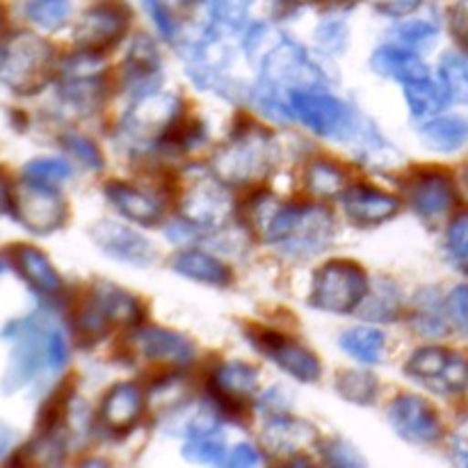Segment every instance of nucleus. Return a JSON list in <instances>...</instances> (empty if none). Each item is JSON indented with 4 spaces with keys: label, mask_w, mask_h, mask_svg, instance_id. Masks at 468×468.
Returning <instances> with one entry per match:
<instances>
[{
    "label": "nucleus",
    "mask_w": 468,
    "mask_h": 468,
    "mask_svg": "<svg viewBox=\"0 0 468 468\" xmlns=\"http://www.w3.org/2000/svg\"><path fill=\"white\" fill-rule=\"evenodd\" d=\"M370 62H373L375 71L393 78L402 85H410V82L423 80L430 76L428 67L419 58V53L405 48V46H382V48L375 50Z\"/></svg>",
    "instance_id": "nucleus-27"
},
{
    "label": "nucleus",
    "mask_w": 468,
    "mask_h": 468,
    "mask_svg": "<svg viewBox=\"0 0 468 468\" xmlns=\"http://www.w3.org/2000/svg\"><path fill=\"white\" fill-rule=\"evenodd\" d=\"M263 443L270 455L279 460H288L291 464H309L304 452L318 443V432L306 420L291 419V416H274L263 430Z\"/></svg>",
    "instance_id": "nucleus-16"
},
{
    "label": "nucleus",
    "mask_w": 468,
    "mask_h": 468,
    "mask_svg": "<svg viewBox=\"0 0 468 468\" xmlns=\"http://www.w3.org/2000/svg\"><path fill=\"white\" fill-rule=\"evenodd\" d=\"M256 347L263 352L268 359H272L279 368L286 370L291 378L300 379V382H315L320 378V361L311 350L304 346L295 343L292 338L279 336V334L265 332L251 338Z\"/></svg>",
    "instance_id": "nucleus-18"
},
{
    "label": "nucleus",
    "mask_w": 468,
    "mask_h": 468,
    "mask_svg": "<svg viewBox=\"0 0 468 468\" xmlns=\"http://www.w3.org/2000/svg\"><path fill=\"white\" fill-rule=\"evenodd\" d=\"M23 174H26L27 181L44 183V186H58V183L67 181L69 174H71V167L59 158H37L26 165Z\"/></svg>",
    "instance_id": "nucleus-40"
},
{
    "label": "nucleus",
    "mask_w": 468,
    "mask_h": 468,
    "mask_svg": "<svg viewBox=\"0 0 468 468\" xmlns=\"http://www.w3.org/2000/svg\"><path fill=\"white\" fill-rule=\"evenodd\" d=\"M9 443H12V430H9L7 425L0 423V457L5 455V451H7Z\"/></svg>",
    "instance_id": "nucleus-53"
},
{
    "label": "nucleus",
    "mask_w": 468,
    "mask_h": 468,
    "mask_svg": "<svg viewBox=\"0 0 468 468\" xmlns=\"http://www.w3.org/2000/svg\"><path fill=\"white\" fill-rule=\"evenodd\" d=\"M12 263L23 279L30 283L41 295H58L62 291V279L58 270L53 268L48 259L39 250L30 245H14L12 247Z\"/></svg>",
    "instance_id": "nucleus-25"
},
{
    "label": "nucleus",
    "mask_w": 468,
    "mask_h": 468,
    "mask_svg": "<svg viewBox=\"0 0 468 468\" xmlns=\"http://www.w3.org/2000/svg\"><path fill=\"white\" fill-rule=\"evenodd\" d=\"M407 375L439 396H457L468 387V361L446 347H420L407 361Z\"/></svg>",
    "instance_id": "nucleus-10"
},
{
    "label": "nucleus",
    "mask_w": 468,
    "mask_h": 468,
    "mask_svg": "<svg viewBox=\"0 0 468 468\" xmlns=\"http://www.w3.org/2000/svg\"><path fill=\"white\" fill-rule=\"evenodd\" d=\"M341 347L361 364H379L387 355V336L375 327H352L341 336Z\"/></svg>",
    "instance_id": "nucleus-31"
},
{
    "label": "nucleus",
    "mask_w": 468,
    "mask_h": 468,
    "mask_svg": "<svg viewBox=\"0 0 468 468\" xmlns=\"http://www.w3.org/2000/svg\"><path fill=\"white\" fill-rule=\"evenodd\" d=\"M462 186H464V192H466V197H468V167L464 169V174H462Z\"/></svg>",
    "instance_id": "nucleus-56"
},
{
    "label": "nucleus",
    "mask_w": 468,
    "mask_h": 468,
    "mask_svg": "<svg viewBox=\"0 0 468 468\" xmlns=\"http://www.w3.org/2000/svg\"><path fill=\"white\" fill-rule=\"evenodd\" d=\"M64 457L62 443L53 437V434H46V437L37 439L35 443L26 448L23 452V460L30 462V464H44V466H53L59 464Z\"/></svg>",
    "instance_id": "nucleus-43"
},
{
    "label": "nucleus",
    "mask_w": 468,
    "mask_h": 468,
    "mask_svg": "<svg viewBox=\"0 0 468 468\" xmlns=\"http://www.w3.org/2000/svg\"><path fill=\"white\" fill-rule=\"evenodd\" d=\"M174 270L192 282L208 283V286H227L231 282V270L218 261L215 256L206 254L199 250L178 251L172 261Z\"/></svg>",
    "instance_id": "nucleus-29"
},
{
    "label": "nucleus",
    "mask_w": 468,
    "mask_h": 468,
    "mask_svg": "<svg viewBox=\"0 0 468 468\" xmlns=\"http://www.w3.org/2000/svg\"><path fill=\"white\" fill-rule=\"evenodd\" d=\"M323 455L324 462L332 466H364V460H361L359 452L352 446H347L346 441H341V439L329 441L327 446H324Z\"/></svg>",
    "instance_id": "nucleus-46"
},
{
    "label": "nucleus",
    "mask_w": 468,
    "mask_h": 468,
    "mask_svg": "<svg viewBox=\"0 0 468 468\" xmlns=\"http://www.w3.org/2000/svg\"><path fill=\"white\" fill-rule=\"evenodd\" d=\"M388 420L405 441L428 446L441 437L437 411L419 396H398L388 407Z\"/></svg>",
    "instance_id": "nucleus-14"
},
{
    "label": "nucleus",
    "mask_w": 468,
    "mask_h": 468,
    "mask_svg": "<svg viewBox=\"0 0 468 468\" xmlns=\"http://www.w3.org/2000/svg\"><path fill=\"white\" fill-rule=\"evenodd\" d=\"M62 142H64V149H67L71 155H76L80 163H85L87 167L91 169H101L103 158H101V151L96 149L94 142H90L82 135H67Z\"/></svg>",
    "instance_id": "nucleus-44"
},
{
    "label": "nucleus",
    "mask_w": 468,
    "mask_h": 468,
    "mask_svg": "<svg viewBox=\"0 0 468 468\" xmlns=\"http://www.w3.org/2000/svg\"><path fill=\"white\" fill-rule=\"evenodd\" d=\"M407 197L416 215L439 219L455 206V186L443 172H420L407 183Z\"/></svg>",
    "instance_id": "nucleus-19"
},
{
    "label": "nucleus",
    "mask_w": 468,
    "mask_h": 468,
    "mask_svg": "<svg viewBox=\"0 0 468 468\" xmlns=\"http://www.w3.org/2000/svg\"><path fill=\"white\" fill-rule=\"evenodd\" d=\"M123 64H126L128 76L135 78V80H144V78L154 76V73L158 71V64H160L158 50H155L154 41H151L146 35L135 37L126 59H123Z\"/></svg>",
    "instance_id": "nucleus-37"
},
{
    "label": "nucleus",
    "mask_w": 468,
    "mask_h": 468,
    "mask_svg": "<svg viewBox=\"0 0 468 468\" xmlns=\"http://www.w3.org/2000/svg\"><path fill=\"white\" fill-rule=\"evenodd\" d=\"M178 210L192 231H218L231 219L233 199L222 178L197 172L183 181Z\"/></svg>",
    "instance_id": "nucleus-6"
},
{
    "label": "nucleus",
    "mask_w": 468,
    "mask_h": 468,
    "mask_svg": "<svg viewBox=\"0 0 468 468\" xmlns=\"http://www.w3.org/2000/svg\"><path fill=\"white\" fill-rule=\"evenodd\" d=\"M0 272H3V265H0Z\"/></svg>",
    "instance_id": "nucleus-57"
},
{
    "label": "nucleus",
    "mask_w": 468,
    "mask_h": 468,
    "mask_svg": "<svg viewBox=\"0 0 468 468\" xmlns=\"http://www.w3.org/2000/svg\"><path fill=\"white\" fill-rule=\"evenodd\" d=\"M0 23H3V16H0Z\"/></svg>",
    "instance_id": "nucleus-58"
},
{
    "label": "nucleus",
    "mask_w": 468,
    "mask_h": 468,
    "mask_svg": "<svg viewBox=\"0 0 468 468\" xmlns=\"http://www.w3.org/2000/svg\"><path fill=\"white\" fill-rule=\"evenodd\" d=\"M378 12L387 16H407L423 5V0H370Z\"/></svg>",
    "instance_id": "nucleus-49"
},
{
    "label": "nucleus",
    "mask_w": 468,
    "mask_h": 468,
    "mask_svg": "<svg viewBox=\"0 0 468 468\" xmlns=\"http://www.w3.org/2000/svg\"><path fill=\"white\" fill-rule=\"evenodd\" d=\"M407 103H410L414 117H430V114L441 112L443 108L451 101V94H448L443 80H432V78H423V80H416L405 85Z\"/></svg>",
    "instance_id": "nucleus-30"
},
{
    "label": "nucleus",
    "mask_w": 468,
    "mask_h": 468,
    "mask_svg": "<svg viewBox=\"0 0 468 468\" xmlns=\"http://www.w3.org/2000/svg\"><path fill=\"white\" fill-rule=\"evenodd\" d=\"M451 27L455 39L468 50V0L457 3V7L451 14Z\"/></svg>",
    "instance_id": "nucleus-50"
},
{
    "label": "nucleus",
    "mask_w": 468,
    "mask_h": 468,
    "mask_svg": "<svg viewBox=\"0 0 468 468\" xmlns=\"http://www.w3.org/2000/svg\"><path fill=\"white\" fill-rule=\"evenodd\" d=\"M402 309V292L391 282H378L361 302V315L375 323H393Z\"/></svg>",
    "instance_id": "nucleus-33"
},
{
    "label": "nucleus",
    "mask_w": 468,
    "mask_h": 468,
    "mask_svg": "<svg viewBox=\"0 0 468 468\" xmlns=\"http://www.w3.org/2000/svg\"><path fill=\"white\" fill-rule=\"evenodd\" d=\"M229 466H259L261 455L254 446H247V443H240L236 451L231 452V457L227 460Z\"/></svg>",
    "instance_id": "nucleus-52"
},
{
    "label": "nucleus",
    "mask_w": 468,
    "mask_h": 468,
    "mask_svg": "<svg viewBox=\"0 0 468 468\" xmlns=\"http://www.w3.org/2000/svg\"><path fill=\"white\" fill-rule=\"evenodd\" d=\"M396 37L402 41V44H410V46L428 44V41H432L434 37H437V26H432L430 21L402 23V26L396 30Z\"/></svg>",
    "instance_id": "nucleus-45"
},
{
    "label": "nucleus",
    "mask_w": 468,
    "mask_h": 468,
    "mask_svg": "<svg viewBox=\"0 0 468 468\" xmlns=\"http://www.w3.org/2000/svg\"><path fill=\"white\" fill-rule=\"evenodd\" d=\"M414 329L423 336H443L446 334V311H443L439 292L423 291L416 297L414 315H411Z\"/></svg>",
    "instance_id": "nucleus-34"
},
{
    "label": "nucleus",
    "mask_w": 468,
    "mask_h": 468,
    "mask_svg": "<svg viewBox=\"0 0 468 468\" xmlns=\"http://www.w3.org/2000/svg\"><path fill=\"white\" fill-rule=\"evenodd\" d=\"M452 457L460 464L468 466V419L457 425L455 434H452Z\"/></svg>",
    "instance_id": "nucleus-51"
},
{
    "label": "nucleus",
    "mask_w": 468,
    "mask_h": 468,
    "mask_svg": "<svg viewBox=\"0 0 468 468\" xmlns=\"http://www.w3.org/2000/svg\"><path fill=\"white\" fill-rule=\"evenodd\" d=\"M181 99L169 91L146 94L123 114L122 135L133 144H149L167 135L181 119Z\"/></svg>",
    "instance_id": "nucleus-9"
},
{
    "label": "nucleus",
    "mask_w": 468,
    "mask_h": 468,
    "mask_svg": "<svg viewBox=\"0 0 468 468\" xmlns=\"http://www.w3.org/2000/svg\"><path fill=\"white\" fill-rule=\"evenodd\" d=\"M208 9L215 27L224 26L238 30L247 18L250 0H208Z\"/></svg>",
    "instance_id": "nucleus-42"
},
{
    "label": "nucleus",
    "mask_w": 468,
    "mask_h": 468,
    "mask_svg": "<svg viewBox=\"0 0 468 468\" xmlns=\"http://www.w3.org/2000/svg\"><path fill=\"white\" fill-rule=\"evenodd\" d=\"M306 187L315 197H338L346 192V172L332 160H314L306 167Z\"/></svg>",
    "instance_id": "nucleus-35"
},
{
    "label": "nucleus",
    "mask_w": 468,
    "mask_h": 468,
    "mask_svg": "<svg viewBox=\"0 0 468 468\" xmlns=\"http://www.w3.org/2000/svg\"><path fill=\"white\" fill-rule=\"evenodd\" d=\"M291 110L292 117L302 119L320 137L346 140L356 131V117L350 105L324 91V87L295 91L291 96Z\"/></svg>",
    "instance_id": "nucleus-8"
},
{
    "label": "nucleus",
    "mask_w": 468,
    "mask_h": 468,
    "mask_svg": "<svg viewBox=\"0 0 468 468\" xmlns=\"http://www.w3.org/2000/svg\"><path fill=\"white\" fill-rule=\"evenodd\" d=\"M142 309L133 295L112 283H101L87 295L76 315V332L85 346L99 343L119 324H135Z\"/></svg>",
    "instance_id": "nucleus-5"
},
{
    "label": "nucleus",
    "mask_w": 468,
    "mask_h": 468,
    "mask_svg": "<svg viewBox=\"0 0 468 468\" xmlns=\"http://www.w3.org/2000/svg\"><path fill=\"white\" fill-rule=\"evenodd\" d=\"M224 437L219 434L218 420L210 414L195 419V423L187 430V443L183 448V455L192 462L201 464H219L224 462Z\"/></svg>",
    "instance_id": "nucleus-28"
},
{
    "label": "nucleus",
    "mask_w": 468,
    "mask_h": 468,
    "mask_svg": "<svg viewBox=\"0 0 468 468\" xmlns=\"http://www.w3.org/2000/svg\"><path fill=\"white\" fill-rule=\"evenodd\" d=\"M12 210L27 231L39 236L58 231L67 219V201L62 199V195L53 186L27 181V178L14 187Z\"/></svg>",
    "instance_id": "nucleus-11"
},
{
    "label": "nucleus",
    "mask_w": 468,
    "mask_h": 468,
    "mask_svg": "<svg viewBox=\"0 0 468 468\" xmlns=\"http://www.w3.org/2000/svg\"><path fill=\"white\" fill-rule=\"evenodd\" d=\"M446 251L451 263L468 274V215H460L446 233Z\"/></svg>",
    "instance_id": "nucleus-41"
},
{
    "label": "nucleus",
    "mask_w": 468,
    "mask_h": 468,
    "mask_svg": "<svg viewBox=\"0 0 468 468\" xmlns=\"http://www.w3.org/2000/svg\"><path fill=\"white\" fill-rule=\"evenodd\" d=\"M105 197L110 199V204L119 210L122 215H126L128 219L137 224H144V227H154L163 219V208H160L158 201L154 199L146 192L137 190V187L126 186V183H108L105 186Z\"/></svg>",
    "instance_id": "nucleus-26"
},
{
    "label": "nucleus",
    "mask_w": 468,
    "mask_h": 468,
    "mask_svg": "<svg viewBox=\"0 0 468 468\" xmlns=\"http://www.w3.org/2000/svg\"><path fill=\"white\" fill-rule=\"evenodd\" d=\"M378 378L373 373H364V370H346L336 379V391L355 405H373L378 398Z\"/></svg>",
    "instance_id": "nucleus-36"
},
{
    "label": "nucleus",
    "mask_w": 468,
    "mask_h": 468,
    "mask_svg": "<svg viewBox=\"0 0 468 468\" xmlns=\"http://www.w3.org/2000/svg\"><path fill=\"white\" fill-rule=\"evenodd\" d=\"M46 356H48V366L53 370H59L69 359V347H67V338L59 329L50 327L48 334H46Z\"/></svg>",
    "instance_id": "nucleus-48"
},
{
    "label": "nucleus",
    "mask_w": 468,
    "mask_h": 468,
    "mask_svg": "<svg viewBox=\"0 0 468 468\" xmlns=\"http://www.w3.org/2000/svg\"><path fill=\"white\" fill-rule=\"evenodd\" d=\"M441 80L446 85L451 101L466 103L468 101V58L448 53L441 59Z\"/></svg>",
    "instance_id": "nucleus-39"
},
{
    "label": "nucleus",
    "mask_w": 468,
    "mask_h": 468,
    "mask_svg": "<svg viewBox=\"0 0 468 468\" xmlns=\"http://www.w3.org/2000/svg\"><path fill=\"white\" fill-rule=\"evenodd\" d=\"M446 311L451 315L452 323L457 324V329L468 334V283L464 286H457L455 291L448 295Z\"/></svg>",
    "instance_id": "nucleus-47"
},
{
    "label": "nucleus",
    "mask_w": 468,
    "mask_h": 468,
    "mask_svg": "<svg viewBox=\"0 0 468 468\" xmlns=\"http://www.w3.org/2000/svg\"><path fill=\"white\" fill-rule=\"evenodd\" d=\"M144 5L169 41H176L190 23L199 21V12H210L208 0H144Z\"/></svg>",
    "instance_id": "nucleus-24"
},
{
    "label": "nucleus",
    "mask_w": 468,
    "mask_h": 468,
    "mask_svg": "<svg viewBox=\"0 0 468 468\" xmlns=\"http://www.w3.org/2000/svg\"><path fill=\"white\" fill-rule=\"evenodd\" d=\"M259 391V375L251 366L229 361L219 366L210 378V393L229 411H240L254 400Z\"/></svg>",
    "instance_id": "nucleus-20"
},
{
    "label": "nucleus",
    "mask_w": 468,
    "mask_h": 468,
    "mask_svg": "<svg viewBox=\"0 0 468 468\" xmlns=\"http://www.w3.org/2000/svg\"><path fill=\"white\" fill-rule=\"evenodd\" d=\"M272 137L261 128L250 126L238 131L213 158V174L229 186H251L272 172L274 167Z\"/></svg>",
    "instance_id": "nucleus-4"
},
{
    "label": "nucleus",
    "mask_w": 468,
    "mask_h": 468,
    "mask_svg": "<svg viewBox=\"0 0 468 468\" xmlns=\"http://www.w3.org/2000/svg\"><path fill=\"white\" fill-rule=\"evenodd\" d=\"M343 210L359 227H378L396 218L400 201L382 190L359 186L343 192Z\"/></svg>",
    "instance_id": "nucleus-22"
},
{
    "label": "nucleus",
    "mask_w": 468,
    "mask_h": 468,
    "mask_svg": "<svg viewBox=\"0 0 468 468\" xmlns=\"http://www.w3.org/2000/svg\"><path fill=\"white\" fill-rule=\"evenodd\" d=\"M311 5H318V7H347L352 5L355 0H306Z\"/></svg>",
    "instance_id": "nucleus-54"
},
{
    "label": "nucleus",
    "mask_w": 468,
    "mask_h": 468,
    "mask_svg": "<svg viewBox=\"0 0 468 468\" xmlns=\"http://www.w3.org/2000/svg\"><path fill=\"white\" fill-rule=\"evenodd\" d=\"M7 208H12V192H7L5 183L0 181V213H5Z\"/></svg>",
    "instance_id": "nucleus-55"
},
{
    "label": "nucleus",
    "mask_w": 468,
    "mask_h": 468,
    "mask_svg": "<svg viewBox=\"0 0 468 468\" xmlns=\"http://www.w3.org/2000/svg\"><path fill=\"white\" fill-rule=\"evenodd\" d=\"M128 26V9L117 3H101L82 14L80 23L76 27V44L82 50L110 48L123 37Z\"/></svg>",
    "instance_id": "nucleus-15"
},
{
    "label": "nucleus",
    "mask_w": 468,
    "mask_h": 468,
    "mask_svg": "<svg viewBox=\"0 0 468 468\" xmlns=\"http://www.w3.org/2000/svg\"><path fill=\"white\" fill-rule=\"evenodd\" d=\"M126 352L133 361L158 368H181L195 359V347L186 336L169 329L142 327L126 338Z\"/></svg>",
    "instance_id": "nucleus-12"
},
{
    "label": "nucleus",
    "mask_w": 468,
    "mask_h": 468,
    "mask_svg": "<svg viewBox=\"0 0 468 468\" xmlns=\"http://www.w3.org/2000/svg\"><path fill=\"white\" fill-rule=\"evenodd\" d=\"M314 87H324L323 73L300 46L282 39L265 58L263 73L256 87V103L270 117L288 122L292 117L291 96Z\"/></svg>",
    "instance_id": "nucleus-2"
},
{
    "label": "nucleus",
    "mask_w": 468,
    "mask_h": 468,
    "mask_svg": "<svg viewBox=\"0 0 468 468\" xmlns=\"http://www.w3.org/2000/svg\"><path fill=\"white\" fill-rule=\"evenodd\" d=\"M254 213L263 240L292 259H311L334 240V219L320 206H283L263 197L254 204Z\"/></svg>",
    "instance_id": "nucleus-1"
},
{
    "label": "nucleus",
    "mask_w": 468,
    "mask_h": 468,
    "mask_svg": "<svg viewBox=\"0 0 468 468\" xmlns=\"http://www.w3.org/2000/svg\"><path fill=\"white\" fill-rule=\"evenodd\" d=\"M46 334H48V329L41 332L39 324H23V334L18 336V346L14 347L12 361H9V368L3 379L5 393L18 391L21 387H26L39 370L41 361L48 359L46 356Z\"/></svg>",
    "instance_id": "nucleus-21"
},
{
    "label": "nucleus",
    "mask_w": 468,
    "mask_h": 468,
    "mask_svg": "<svg viewBox=\"0 0 468 468\" xmlns=\"http://www.w3.org/2000/svg\"><path fill=\"white\" fill-rule=\"evenodd\" d=\"M71 14V0H27L26 16L44 30H58Z\"/></svg>",
    "instance_id": "nucleus-38"
},
{
    "label": "nucleus",
    "mask_w": 468,
    "mask_h": 468,
    "mask_svg": "<svg viewBox=\"0 0 468 468\" xmlns=\"http://www.w3.org/2000/svg\"><path fill=\"white\" fill-rule=\"evenodd\" d=\"M368 292V277L350 261H332L323 265L314 277L309 302L329 314H350L361 306Z\"/></svg>",
    "instance_id": "nucleus-7"
},
{
    "label": "nucleus",
    "mask_w": 468,
    "mask_h": 468,
    "mask_svg": "<svg viewBox=\"0 0 468 468\" xmlns=\"http://www.w3.org/2000/svg\"><path fill=\"white\" fill-rule=\"evenodd\" d=\"M91 238H94L96 245H99L105 254L122 261V263L135 265V268H146V265L154 263L155 259L154 245H151L142 233L133 231V229L123 227V224L119 222L103 219V222L94 224Z\"/></svg>",
    "instance_id": "nucleus-17"
},
{
    "label": "nucleus",
    "mask_w": 468,
    "mask_h": 468,
    "mask_svg": "<svg viewBox=\"0 0 468 468\" xmlns=\"http://www.w3.org/2000/svg\"><path fill=\"white\" fill-rule=\"evenodd\" d=\"M55 71L48 41L35 32L18 30L0 41V82L21 96L44 90Z\"/></svg>",
    "instance_id": "nucleus-3"
},
{
    "label": "nucleus",
    "mask_w": 468,
    "mask_h": 468,
    "mask_svg": "<svg viewBox=\"0 0 468 468\" xmlns=\"http://www.w3.org/2000/svg\"><path fill=\"white\" fill-rule=\"evenodd\" d=\"M142 411H144L142 391L135 384L123 382L110 388V393L105 396L103 407H101V420L110 432L123 434L135 428L137 420L142 419Z\"/></svg>",
    "instance_id": "nucleus-23"
},
{
    "label": "nucleus",
    "mask_w": 468,
    "mask_h": 468,
    "mask_svg": "<svg viewBox=\"0 0 468 468\" xmlns=\"http://www.w3.org/2000/svg\"><path fill=\"white\" fill-rule=\"evenodd\" d=\"M420 137L434 151H457L468 140V123L460 117H437L420 128Z\"/></svg>",
    "instance_id": "nucleus-32"
},
{
    "label": "nucleus",
    "mask_w": 468,
    "mask_h": 468,
    "mask_svg": "<svg viewBox=\"0 0 468 468\" xmlns=\"http://www.w3.org/2000/svg\"><path fill=\"white\" fill-rule=\"evenodd\" d=\"M59 94L78 110H91L103 96V62L91 50L67 58L62 64Z\"/></svg>",
    "instance_id": "nucleus-13"
}]
</instances>
